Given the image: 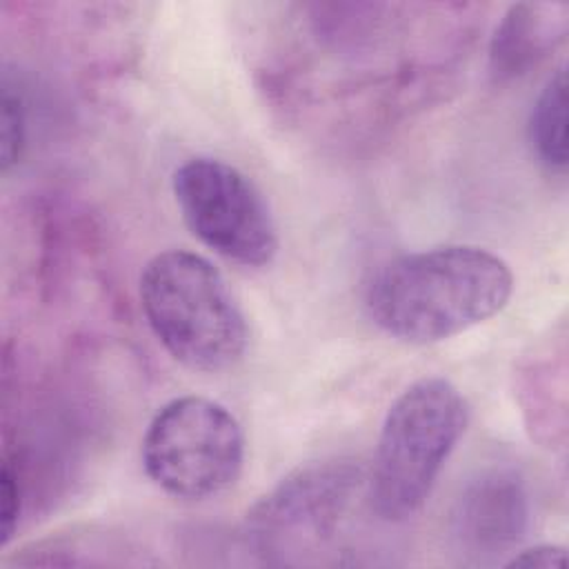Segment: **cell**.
<instances>
[{"instance_id": "obj_1", "label": "cell", "mask_w": 569, "mask_h": 569, "mask_svg": "<svg viewBox=\"0 0 569 569\" xmlns=\"http://www.w3.org/2000/svg\"><path fill=\"white\" fill-rule=\"evenodd\" d=\"M513 293L509 264L476 244H445L380 264L365 287V309L387 336L427 345L462 333Z\"/></svg>"}, {"instance_id": "obj_2", "label": "cell", "mask_w": 569, "mask_h": 569, "mask_svg": "<svg viewBox=\"0 0 569 569\" xmlns=\"http://www.w3.org/2000/svg\"><path fill=\"white\" fill-rule=\"evenodd\" d=\"M140 307L167 353L193 371H227L247 351L244 313L222 273L200 253H156L140 273Z\"/></svg>"}, {"instance_id": "obj_3", "label": "cell", "mask_w": 569, "mask_h": 569, "mask_svg": "<svg viewBox=\"0 0 569 569\" xmlns=\"http://www.w3.org/2000/svg\"><path fill=\"white\" fill-rule=\"evenodd\" d=\"M467 422L462 391L440 376L411 382L389 405L367 478L380 520L402 522L420 511Z\"/></svg>"}, {"instance_id": "obj_4", "label": "cell", "mask_w": 569, "mask_h": 569, "mask_svg": "<svg viewBox=\"0 0 569 569\" xmlns=\"http://www.w3.org/2000/svg\"><path fill=\"white\" fill-rule=\"evenodd\" d=\"M147 478L167 496L200 502L227 491L244 465V433L236 416L204 396L162 405L142 436Z\"/></svg>"}, {"instance_id": "obj_5", "label": "cell", "mask_w": 569, "mask_h": 569, "mask_svg": "<svg viewBox=\"0 0 569 569\" xmlns=\"http://www.w3.org/2000/svg\"><path fill=\"white\" fill-rule=\"evenodd\" d=\"M176 204L191 233L218 256L264 267L278 253V227L256 182L209 156L184 160L171 178Z\"/></svg>"}, {"instance_id": "obj_6", "label": "cell", "mask_w": 569, "mask_h": 569, "mask_svg": "<svg viewBox=\"0 0 569 569\" xmlns=\"http://www.w3.org/2000/svg\"><path fill=\"white\" fill-rule=\"evenodd\" d=\"M365 482L353 460L311 462L282 478L247 513V533L267 560L293 562L329 542Z\"/></svg>"}, {"instance_id": "obj_7", "label": "cell", "mask_w": 569, "mask_h": 569, "mask_svg": "<svg viewBox=\"0 0 569 569\" xmlns=\"http://www.w3.org/2000/svg\"><path fill=\"white\" fill-rule=\"evenodd\" d=\"M529 493L518 471L491 467L473 476L456 496L449 531L456 549L471 562L513 553L529 529Z\"/></svg>"}, {"instance_id": "obj_8", "label": "cell", "mask_w": 569, "mask_h": 569, "mask_svg": "<svg viewBox=\"0 0 569 569\" xmlns=\"http://www.w3.org/2000/svg\"><path fill=\"white\" fill-rule=\"evenodd\" d=\"M565 4H511L489 47V67L496 80L525 73L565 33Z\"/></svg>"}, {"instance_id": "obj_9", "label": "cell", "mask_w": 569, "mask_h": 569, "mask_svg": "<svg viewBox=\"0 0 569 569\" xmlns=\"http://www.w3.org/2000/svg\"><path fill=\"white\" fill-rule=\"evenodd\" d=\"M529 144L538 162L549 171H565L567 167V76L565 69L545 82L529 113Z\"/></svg>"}, {"instance_id": "obj_10", "label": "cell", "mask_w": 569, "mask_h": 569, "mask_svg": "<svg viewBox=\"0 0 569 569\" xmlns=\"http://www.w3.org/2000/svg\"><path fill=\"white\" fill-rule=\"evenodd\" d=\"M24 107L20 93L9 84L2 89V171L18 164L24 149Z\"/></svg>"}, {"instance_id": "obj_11", "label": "cell", "mask_w": 569, "mask_h": 569, "mask_svg": "<svg viewBox=\"0 0 569 569\" xmlns=\"http://www.w3.org/2000/svg\"><path fill=\"white\" fill-rule=\"evenodd\" d=\"M18 513H20V485L18 473L9 460L2 462L0 471V547H7L16 527H18Z\"/></svg>"}, {"instance_id": "obj_12", "label": "cell", "mask_w": 569, "mask_h": 569, "mask_svg": "<svg viewBox=\"0 0 569 569\" xmlns=\"http://www.w3.org/2000/svg\"><path fill=\"white\" fill-rule=\"evenodd\" d=\"M567 565L565 547L558 545H536L522 551H513L505 567H525V569H556Z\"/></svg>"}]
</instances>
